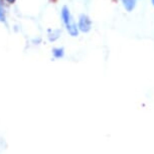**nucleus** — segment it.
<instances>
[{"mask_svg": "<svg viewBox=\"0 0 154 154\" xmlns=\"http://www.w3.org/2000/svg\"><path fill=\"white\" fill-rule=\"evenodd\" d=\"M63 21H65L66 25V28H68L69 32L72 34V36H77L78 35V25L77 23L74 21V19L72 18V15L69 13V11L68 10V8H63Z\"/></svg>", "mask_w": 154, "mask_h": 154, "instance_id": "obj_1", "label": "nucleus"}, {"mask_svg": "<svg viewBox=\"0 0 154 154\" xmlns=\"http://www.w3.org/2000/svg\"><path fill=\"white\" fill-rule=\"evenodd\" d=\"M78 28L83 31V32H88L92 28V20L86 14H82L79 18V23H78Z\"/></svg>", "mask_w": 154, "mask_h": 154, "instance_id": "obj_2", "label": "nucleus"}, {"mask_svg": "<svg viewBox=\"0 0 154 154\" xmlns=\"http://www.w3.org/2000/svg\"><path fill=\"white\" fill-rule=\"evenodd\" d=\"M137 1L138 0H121V3L128 12H131L135 9L136 5H137Z\"/></svg>", "mask_w": 154, "mask_h": 154, "instance_id": "obj_3", "label": "nucleus"}, {"mask_svg": "<svg viewBox=\"0 0 154 154\" xmlns=\"http://www.w3.org/2000/svg\"><path fill=\"white\" fill-rule=\"evenodd\" d=\"M151 3H152V5L154 6V0H151Z\"/></svg>", "mask_w": 154, "mask_h": 154, "instance_id": "obj_4", "label": "nucleus"}, {"mask_svg": "<svg viewBox=\"0 0 154 154\" xmlns=\"http://www.w3.org/2000/svg\"><path fill=\"white\" fill-rule=\"evenodd\" d=\"M8 1H9V2H13L14 0H8Z\"/></svg>", "mask_w": 154, "mask_h": 154, "instance_id": "obj_5", "label": "nucleus"}]
</instances>
